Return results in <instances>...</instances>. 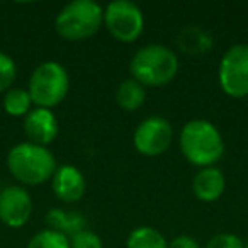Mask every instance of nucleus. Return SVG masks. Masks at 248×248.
<instances>
[{"mask_svg": "<svg viewBox=\"0 0 248 248\" xmlns=\"http://www.w3.org/2000/svg\"><path fill=\"white\" fill-rule=\"evenodd\" d=\"M177 43L180 45L182 51L189 55H202L204 51L207 53L213 48V38L197 26H187L179 34Z\"/></svg>", "mask_w": 248, "mask_h": 248, "instance_id": "15", "label": "nucleus"}, {"mask_svg": "<svg viewBox=\"0 0 248 248\" xmlns=\"http://www.w3.org/2000/svg\"><path fill=\"white\" fill-rule=\"evenodd\" d=\"M104 24V9L93 0H73L56 14L55 29L66 41H83Z\"/></svg>", "mask_w": 248, "mask_h": 248, "instance_id": "4", "label": "nucleus"}, {"mask_svg": "<svg viewBox=\"0 0 248 248\" xmlns=\"http://www.w3.org/2000/svg\"><path fill=\"white\" fill-rule=\"evenodd\" d=\"M146 99L145 87L138 83L135 78H126L119 83L116 90V102L121 109L133 112V110L140 109Z\"/></svg>", "mask_w": 248, "mask_h": 248, "instance_id": "14", "label": "nucleus"}, {"mask_svg": "<svg viewBox=\"0 0 248 248\" xmlns=\"http://www.w3.org/2000/svg\"><path fill=\"white\" fill-rule=\"evenodd\" d=\"M4 109L12 117H26L28 112L32 109V100L28 89H9L4 95Z\"/></svg>", "mask_w": 248, "mask_h": 248, "instance_id": "17", "label": "nucleus"}, {"mask_svg": "<svg viewBox=\"0 0 248 248\" xmlns=\"http://www.w3.org/2000/svg\"><path fill=\"white\" fill-rule=\"evenodd\" d=\"M46 223L49 230H55L65 236H73L78 231L87 230L85 214L78 211H65V209H51L46 214Z\"/></svg>", "mask_w": 248, "mask_h": 248, "instance_id": "13", "label": "nucleus"}, {"mask_svg": "<svg viewBox=\"0 0 248 248\" xmlns=\"http://www.w3.org/2000/svg\"><path fill=\"white\" fill-rule=\"evenodd\" d=\"M245 247L247 245L243 243V240L233 233L214 234L206 245V248H245Z\"/></svg>", "mask_w": 248, "mask_h": 248, "instance_id": "21", "label": "nucleus"}, {"mask_svg": "<svg viewBox=\"0 0 248 248\" xmlns=\"http://www.w3.org/2000/svg\"><path fill=\"white\" fill-rule=\"evenodd\" d=\"M26 248H70V238L55 230H41L28 241Z\"/></svg>", "mask_w": 248, "mask_h": 248, "instance_id": "18", "label": "nucleus"}, {"mask_svg": "<svg viewBox=\"0 0 248 248\" xmlns=\"http://www.w3.org/2000/svg\"><path fill=\"white\" fill-rule=\"evenodd\" d=\"M70 90V75L58 62H43L29 78L28 92L36 107L53 109L66 97Z\"/></svg>", "mask_w": 248, "mask_h": 248, "instance_id": "5", "label": "nucleus"}, {"mask_svg": "<svg viewBox=\"0 0 248 248\" xmlns=\"http://www.w3.org/2000/svg\"><path fill=\"white\" fill-rule=\"evenodd\" d=\"M0 190H2V189H0Z\"/></svg>", "mask_w": 248, "mask_h": 248, "instance_id": "24", "label": "nucleus"}, {"mask_svg": "<svg viewBox=\"0 0 248 248\" xmlns=\"http://www.w3.org/2000/svg\"><path fill=\"white\" fill-rule=\"evenodd\" d=\"M17 75V65L16 62L7 55V53L0 51V93L7 92L11 89L12 82Z\"/></svg>", "mask_w": 248, "mask_h": 248, "instance_id": "19", "label": "nucleus"}, {"mask_svg": "<svg viewBox=\"0 0 248 248\" xmlns=\"http://www.w3.org/2000/svg\"><path fill=\"white\" fill-rule=\"evenodd\" d=\"M226 189L224 173L217 167L201 169L192 179V192L202 202H214L223 196Z\"/></svg>", "mask_w": 248, "mask_h": 248, "instance_id": "12", "label": "nucleus"}, {"mask_svg": "<svg viewBox=\"0 0 248 248\" xmlns=\"http://www.w3.org/2000/svg\"><path fill=\"white\" fill-rule=\"evenodd\" d=\"M219 87L233 99L248 97V43L234 45L223 55L217 70Z\"/></svg>", "mask_w": 248, "mask_h": 248, "instance_id": "7", "label": "nucleus"}, {"mask_svg": "<svg viewBox=\"0 0 248 248\" xmlns=\"http://www.w3.org/2000/svg\"><path fill=\"white\" fill-rule=\"evenodd\" d=\"M173 138V129L169 119L162 116H150L138 124L133 135L136 152L145 156H160L169 150Z\"/></svg>", "mask_w": 248, "mask_h": 248, "instance_id": "8", "label": "nucleus"}, {"mask_svg": "<svg viewBox=\"0 0 248 248\" xmlns=\"http://www.w3.org/2000/svg\"><path fill=\"white\" fill-rule=\"evenodd\" d=\"M131 78L143 87H163L179 73V56L163 45H146L129 62Z\"/></svg>", "mask_w": 248, "mask_h": 248, "instance_id": "3", "label": "nucleus"}, {"mask_svg": "<svg viewBox=\"0 0 248 248\" xmlns=\"http://www.w3.org/2000/svg\"><path fill=\"white\" fill-rule=\"evenodd\" d=\"M245 248H248V245H247V247H245Z\"/></svg>", "mask_w": 248, "mask_h": 248, "instance_id": "23", "label": "nucleus"}, {"mask_svg": "<svg viewBox=\"0 0 248 248\" xmlns=\"http://www.w3.org/2000/svg\"><path fill=\"white\" fill-rule=\"evenodd\" d=\"M126 248H169V241L156 228L138 226L128 234Z\"/></svg>", "mask_w": 248, "mask_h": 248, "instance_id": "16", "label": "nucleus"}, {"mask_svg": "<svg viewBox=\"0 0 248 248\" xmlns=\"http://www.w3.org/2000/svg\"><path fill=\"white\" fill-rule=\"evenodd\" d=\"M169 248H201L197 240H194L192 236H187V234H180L175 236L172 241H169Z\"/></svg>", "mask_w": 248, "mask_h": 248, "instance_id": "22", "label": "nucleus"}, {"mask_svg": "<svg viewBox=\"0 0 248 248\" xmlns=\"http://www.w3.org/2000/svg\"><path fill=\"white\" fill-rule=\"evenodd\" d=\"M179 146L184 158L201 169L214 167L224 155L223 136L207 119L187 121L180 129Z\"/></svg>", "mask_w": 248, "mask_h": 248, "instance_id": "1", "label": "nucleus"}, {"mask_svg": "<svg viewBox=\"0 0 248 248\" xmlns=\"http://www.w3.org/2000/svg\"><path fill=\"white\" fill-rule=\"evenodd\" d=\"M51 187L55 196L62 202H78L87 190V182L83 173L73 165H60L51 179Z\"/></svg>", "mask_w": 248, "mask_h": 248, "instance_id": "11", "label": "nucleus"}, {"mask_svg": "<svg viewBox=\"0 0 248 248\" xmlns=\"http://www.w3.org/2000/svg\"><path fill=\"white\" fill-rule=\"evenodd\" d=\"M7 169L17 182L24 186H41L53 179L58 165L48 146L24 141L9 150Z\"/></svg>", "mask_w": 248, "mask_h": 248, "instance_id": "2", "label": "nucleus"}, {"mask_svg": "<svg viewBox=\"0 0 248 248\" xmlns=\"http://www.w3.org/2000/svg\"><path fill=\"white\" fill-rule=\"evenodd\" d=\"M22 129L29 143L39 146H48L58 136V119L53 109L32 107L22 121Z\"/></svg>", "mask_w": 248, "mask_h": 248, "instance_id": "10", "label": "nucleus"}, {"mask_svg": "<svg viewBox=\"0 0 248 248\" xmlns=\"http://www.w3.org/2000/svg\"><path fill=\"white\" fill-rule=\"evenodd\" d=\"M70 248H104V245L99 234L87 228L70 236Z\"/></svg>", "mask_w": 248, "mask_h": 248, "instance_id": "20", "label": "nucleus"}, {"mask_svg": "<svg viewBox=\"0 0 248 248\" xmlns=\"http://www.w3.org/2000/svg\"><path fill=\"white\" fill-rule=\"evenodd\" d=\"M32 216V197L22 186L0 190V221L9 228H22Z\"/></svg>", "mask_w": 248, "mask_h": 248, "instance_id": "9", "label": "nucleus"}, {"mask_svg": "<svg viewBox=\"0 0 248 248\" xmlns=\"http://www.w3.org/2000/svg\"><path fill=\"white\" fill-rule=\"evenodd\" d=\"M104 26L117 41L135 43L145 29V17L131 0H114L104 9Z\"/></svg>", "mask_w": 248, "mask_h": 248, "instance_id": "6", "label": "nucleus"}]
</instances>
